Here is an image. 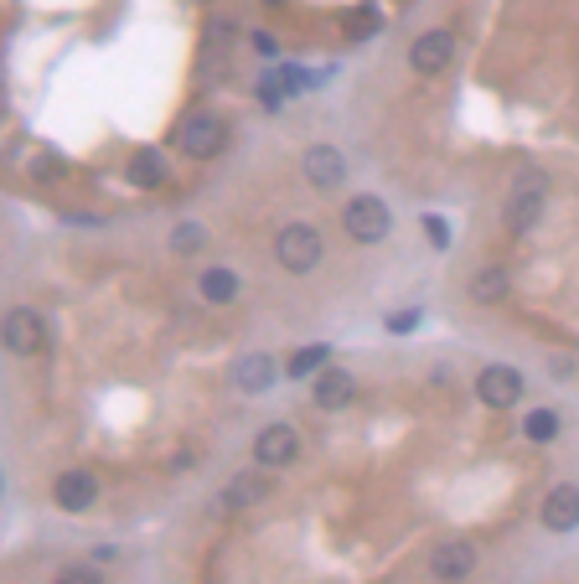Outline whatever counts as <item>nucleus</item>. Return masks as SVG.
Segmentation results:
<instances>
[{"instance_id": "1", "label": "nucleus", "mask_w": 579, "mask_h": 584, "mask_svg": "<svg viewBox=\"0 0 579 584\" xmlns=\"http://www.w3.org/2000/svg\"><path fill=\"white\" fill-rule=\"evenodd\" d=\"M274 259H280L290 274H311L321 264V233L311 223H285L280 238H274Z\"/></svg>"}, {"instance_id": "2", "label": "nucleus", "mask_w": 579, "mask_h": 584, "mask_svg": "<svg viewBox=\"0 0 579 584\" xmlns=\"http://www.w3.org/2000/svg\"><path fill=\"white\" fill-rule=\"evenodd\" d=\"M342 228H347V238H357V243H383V238L393 233V212L383 207V197H352V202L342 207Z\"/></svg>"}, {"instance_id": "3", "label": "nucleus", "mask_w": 579, "mask_h": 584, "mask_svg": "<svg viewBox=\"0 0 579 584\" xmlns=\"http://www.w3.org/2000/svg\"><path fill=\"white\" fill-rule=\"evenodd\" d=\"M223 119L212 114V109H197V114H187V125L176 130V150L181 156H192V161H212L223 150Z\"/></svg>"}, {"instance_id": "4", "label": "nucleus", "mask_w": 579, "mask_h": 584, "mask_svg": "<svg viewBox=\"0 0 579 584\" xmlns=\"http://www.w3.org/2000/svg\"><path fill=\"white\" fill-rule=\"evenodd\" d=\"M543 202H548V181L538 171H523V176H517V192L507 197V228L528 233L543 218Z\"/></svg>"}, {"instance_id": "5", "label": "nucleus", "mask_w": 579, "mask_h": 584, "mask_svg": "<svg viewBox=\"0 0 579 584\" xmlns=\"http://www.w3.org/2000/svg\"><path fill=\"white\" fill-rule=\"evenodd\" d=\"M476 398L486 409H512L517 398H523V373L507 362H492V367H481L476 373Z\"/></svg>"}, {"instance_id": "6", "label": "nucleus", "mask_w": 579, "mask_h": 584, "mask_svg": "<svg viewBox=\"0 0 579 584\" xmlns=\"http://www.w3.org/2000/svg\"><path fill=\"white\" fill-rule=\"evenodd\" d=\"M295 455H300V429H295V424H264V429H259V440H254V460H259L264 471L290 466Z\"/></svg>"}, {"instance_id": "7", "label": "nucleus", "mask_w": 579, "mask_h": 584, "mask_svg": "<svg viewBox=\"0 0 579 584\" xmlns=\"http://www.w3.org/2000/svg\"><path fill=\"white\" fill-rule=\"evenodd\" d=\"M42 347H47V321L32 311V305H16V311L6 316V352L37 357Z\"/></svg>"}, {"instance_id": "8", "label": "nucleus", "mask_w": 579, "mask_h": 584, "mask_svg": "<svg viewBox=\"0 0 579 584\" xmlns=\"http://www.w3.org/2000/svg\"><path fill=\"white\" fill-rule=\"evenodd\" d=\"M430 574H435L440 584H461V579H471V574H476V548H471L466 538H445V543L430 553Z\"/></svg>"}, {"instance_id": "9", "label": "nucleus", "mask_w": 579, "mask_h": 584, "mask_svg": "<svg viewBox=\"0 0 579 584\" xmlns=\"http://www.w3.org/2000/svg\"><path fill=\"white\" fill-rule=\"evenodd\" d=\"M52 502L63 507V512H94V502H99V481H94V471H63L52 481Z\"/></svg>"}, {"instance_id": "10", "label": "nucleus", "mask_w": 579, "mask_h": 584, "mask_svg": "<svg viewBox=\"0 0 579 584\" xmlns=\"http://www.w3.org/2000/svg\"><path fill=\"white\" fill-rule=\"evenodd\" d=\"M300 166H306V181L316 192H337L342 176H347V161H342L337 145H311L306 156H300Z\"/></svg>"}, {"instance_id": "11", "label": "nucleus", "mask_w": 579, "mask_h": 584, "mask_svg": "<svg viewBox=\"0 0 579 584\" xmlns=\"http://www.w3.org/2000/svg\"><path fill=\"white\" fill-rule=\"evenodd\" d=\"M538 517H543L548 533H574L579 528V486H569V481L564 486H548Z\"/></svg>"}, {"instance_id": "12", "label": "nucleus", "mask_w": 579, "mask_h": 584, "mask_svg": "<svg viewBox=\"0 0 579 584\" xmlns=\"http://www.w3.org/2000/svg\"><path fill=\"white\" fill-rule=\"evenodd\" d=\"M450 57H455V37H450V32H424V37H414V47H409V68L424 73V78H435V73L450 68Z\"/></svg>"}, {"instance_id": "13", "label": "nucleus", "mask_w": 579, "mask_h": 584, "mask_svg": "<svg viewBox=\"0 0 579 584\" xmlns=\"http://www.w3.org/2000/svg\"><path fill=\"white\" fill-rule=\"evenodd\" d=\"M274 378H280V362H274L269 352H249V357H238V367H233V383L243 393H269Z\"/></svg>"}, {"instance_id": "14", "label": "nucleus", "mask_w": 579, "mask_h": 584, "mask_svg": "<svg viewBox=\"0 0 579 584\" xmlns=\"http://www.w3.org/2000/svg\"><path fill=\"white\" fill-rule=\"evenodd\" d=\"M352 393H357V383H352V373H342V367L316 373V388H311L316 409H342V404H352Z\"/></svg>"}, {"instance_id": "15", "label": "nucleus", "mask_w": 579, "mask_h": 584, "mask_svg": "<svg viewBox=\"0 0 579 584\" xmlns=\"http://www.w3.org/2000/svg\"><path fill=\"white\" fill-rule=\"evenodd\" d=\"M507 295H512V274L502 264H486L476 280H471V300L476 305H502Z\"/></svg>"}, {"instance_id": "16", "label": "nucleus", "mask_w": 579, "mask_h": 584, "mask_svg": "<svg viewBox=\"0 0 579 584\" xmlns=\"http://www.w3.org/2000/svg\"><path fill=\"white\" fill-rule=\"evenodd\" d=\"M264 497H269V476H264V471H243V476L228 486L223 507H228V512H238V507H254V502H264Z\"/></svg>"}, {"instance_id": "17", "label": "nucleus", "mask_w": 579, "mask_h": 584, "mask_svg": "<svg viewBox=\"0 0 579 584\" xmlns=\"http://www.w3.org/2000/svg\"><path fill=\"white\" fill-rule=\"evenodd\" d=\"M197 290H202L207 305H228V300L238 295V274H233V269H202Z\"/></svg>"}, {"instance_id": "18", "label": "nucleus", "mask_w": 579, "mask_h": 584, "mask_svg": "<svg viewBox=\"0 0 579 584\" xmlns=\"http://www.w3.org/2000/svg\"><path fill=\"white\" fill-rule=\"evenodd\" d=\"M130 181H135V187H161V181H166V161H161V150H135V161H130Z\"/></svg>"}, {"instance_id": "19", "label": "nucleus", "mask_w": 579, "mask_h": 584, "mask_svg": "<svg viewBox=\"0 0 579 584\" xmlns=\"http://www.w3.org/2000/svg\"><path fill=\"white\" fill-rule=\"evenodd\" d=\"M523 435H528L533 445H554V440H559V414H554V409H533V414L523 419Z\"/></svg>"}, {"instance_id": "20", "label": "nucleus", "mask_w": 579, "mask_h": 584, "mask_svg": "<svg viewBox=\"0 0 579 584\" xmlns=\"http://www.w3.org/2000/svg\"><path fill=\"white\" fill-rule=\"evenodd\" d=\"M331 357V347H300V352H290V362H285V373L290 378H311V373H321V362Z\"/></svg>"}, {"instance_id": "21", "label": "nucleus", "mask_w": 579, "mask_h": 584, "mask_svg": "<svg viewBox=\"0 0 579 584\" xmlns=\"http://www.w3.org/2000/svg\"><path fill=\"white\" fill-rule=\"evenodd\" d=\"M171 249H176V254H202V249H207V228H202V223H176Z\"/></svg>"}, {"instance_id": "22", "label": "nucleus", "mask_w": 579, "mask_h": 584, "mask_svg": "<svg viewBox=\"0 0 579 584\" xmlns=\"http://www.w3.org/2000/svg\"><path fill=\"white\" fill-rule=\"evenodd\" d=\"M52 584H104V574L94 564H68V569H57Z\"/></svg>"}, {"instance_id": "23", "label": "nucleus", "mask_w": 579, "mask_h": 584, "mask_svg": "<svg viewBox=\"0 0 579 584\" xmlns=\"http://www.w3.org/2000/svg\"><path fill=\"white\" fill-rule=\"evenodd\" d=\"M424 233H430V243H435V249H450V228H445L440 218H424Z\"/></svg>"}, {"instance_id": "24", "label": "nucleus", "mask_w": 579, "mask_h": 584, "mask_svg": "<svg viewBox=\"0 0 579 584\" xmlns=\"http://www.w3.org/2000/svg\"><path fill=\"white\" fill-rule=\"evenodd\" d=\"M414 321H419V311H399L388 326H393V331H414Z\"/></svg>"}]
</instances>
